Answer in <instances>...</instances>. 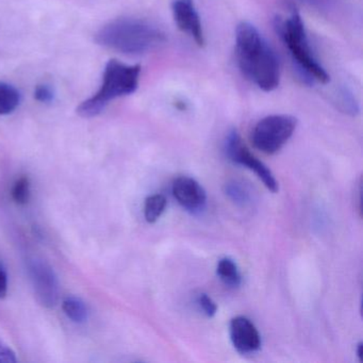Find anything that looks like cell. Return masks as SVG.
Wrapping results in <instances>:
<instances>
[{
    "label": "cell",
    "instance_id": "cell-10",
    "mask_svg": "<svg viewBox=\"0 0 363 363\" xmlns=\"http://www.w3.org/2000/svg\"><path fill=\"white\" fill-rule=\"evenodd\" d=\"M229 333L233 347L242 354H252L261 347V337L254 323L245 316L233 318Z\"/></svg>",
    "mask_w": 363,
    "mask_h": 363
},
{
    "label": "cell",
    "instance_id": "cell-4",
    "mask_svg": "<svg viewBox=\"0 0 363 363\" xmlns=\"http://www.w3.org/2000/svg\"><path fill=\"white\" fill-rule=\"evenodd\" d=\"M275 28L290 50L297 67L308 76V79L316 80L320 84H327L329 76L324 67L318 62L308 42L305 26L298 12L293 10L286 20L277 18Z\"/></svg>",
    "mask_w": 363,
    "mask_h": 363
},
{
    "label": "cell",
    "instance_id": "cell-6",
    "mask_svg": "<svg viewBox=\"0 0 363 363\" xmlns=\"http://www.w3.org/2000/svg\"><path fill=\"white\" fill-rule=\"evenodd\" d=\"M225 152H226L227 158L231 162L247 167L258 176L259 179L263 182L267 190L273 193L277 192L278 182L275 176L262 161L257 159L248 150L237 130H231L227 135Z\"/></svg>",
    "mask_w": 363,
    "mask_h": 363
},
{
    "label": "cell",
    "instance_id": "cell-20",
    "mask_svg": "<svg viewBox=\"0 0 363 363\" xmlns=\"http://www.w3.org/2000/svg\"><path fill=\"white\" fill-rule=\"evenodd\" d=\"M8 293V275L3 263L0 262V299L5 298Z\"/></svg>",
    "mask_w": 363,
    "mask_h": 363
},
{
    "label": "cell",
    "instance_id": "cell-8",
    "mask_svg": "<svg viewBox=\"0 0 363 363\" xmlns=\"http://www.w3.org/2000/svg\"><path fill=\"white\" fill-rule=\"evenodd\" d=\"M172 12L176 25L182 33L190 35L197 45L203 46L205 37H203V26L201 18L193 0H173L172 3Z\"/></svg>",
    "mask_w": 363,
    "mask_h": 363
},
{
    "label": "cell",
    "instance_id": "cell-2",
    "mask_svg": "<svg viewBox=\"0 0 363 363\" xmlns=\"http://www.w3.org/2000/svg\"><path fill=\"white\" fill-rule=\"evenodd\" d=\"M167 37L158 27L139 18H118L101 27L95 42L128 56L147 54L165 43Z\"/></svg>",
    "mask_w": 363,
    "mask_h": 363
},
{
    "label": "cell",
    "instance_id": "cell-7",
    "mask_svg": "<svg viewBox=\"0 0 363 363\" xmlns=\"http://www.w3.org/2000/svg\"><path fill=\"white\" fill-rule=\"evenodd\" d=\"M28 271L38 301L44 307H55L59 301V282L54 269L44 261L33 259Z\"/></svg>",
    "mask_w": 363,
    "mask_h": 363
},
{
    "label": "cell",
    "instance_id": "cell-18",
    "mask_svg": "<svg viewBox=\"0 0 363 363\" xmlns=\"http://www.w3.org/2000/svg\"><path fill=\"white\" fill-rule=\"evenodd\" d=\"M35 99L39 103L50 104L55 99V91L48 84H40L35 88Z\"/></svg>",
    "mask_w": 363,
    "mask_h": 363
},
{
    "label": "cell",
    "instance_id": "cell-14",
    "mask_svg": "<svg viewBox=\"0 0 363 363\" xmlns=\"http://www.w3.org/2000/svg\"><path fill=\"white\" fill-rule=\"evenodd\" d=\"M167 201L164 195H150L144 203V216L148 223H156L167 208Z\"/></svg>",
    "mask_w": 363,
    "mask_h": 363
},
{
    "label": "cell",
    "instance_id": "cell-15",
    "mask_svg": "<svg viewBox=\"0 0 363 363\" xmlns=\"http://www.w3.org/2000/svg\"><path fill=\"white\" fill-rule=\"evenodd\" d=\"M225 192L227 196L240 206H245L246 203H250V192L246 190L243 184L238 182H231L226 184L225 186Z\"/></svg>",
    "mask_w": 363,
    "mask_h": 363
},
{
    "label": "cell",
    "instance_id": "cell-12",
    "mask_svg": "<svg viewBox=\"0 0 363 363\" xmlns=\"http://www.w3.org/2000/svg\"><path fill=\"white\" fill-rule=\"evenodd\" d=\"M216 274L226 286L238 288L241 284V274H240L237 263L233 259L227 258V257L220 259L218 262V267H216Z\"/></svg>",
    "mask_w": 363,
    "mask_h": 363
},
{
    "label": "cell",
    "instance_id": "cell-16",
    "mask_svg": "<svg viewBox=\"0 0 363 363\" xmlns=\"http://www.w3.org/2000/svg\"><path fill=\"white\" fill-rule=\"evenodd\" d=\"M30 197V182L27 177L16 180L12 188V199L18 205H26Z\"/></svg>",
    "mask_w": 363,
    "mask_h": 363
},
{
    "label": "cell",
    "instance_id": "cell-21",
    "mask_svg": "<svg viewBox=\"0 0 363 363\" xmlns=\"http://www.w3.org/2000/svg\"><path fill=\"white\" fill-rule=\"evenodd\" d=\"M357 354H358L359 359L360 361H363V343L360 342V343L357 345Z\"/></svg>",
    "mask_w": 363,
    "mask_h": 363
},
{
    "label": "cell",
    "instance_id": "cell-17",
    "mask_svg": "<svg viewBox=\"0 0 363 363\" xmlns=\"http://www.w3.org/2000/svg\"><path fill=\"white\" fill-rule=\"evenodd\" d=\"M197 303H199L201 309L203 310V313L208 316V318H212V316L216 315V312H218V306L214 303L213 299L209 296V295L206 294V293H201V294L199 295L197 297Z\"/></svg>",
    "mask_w": 363,
    "mask_h": 363
},
{
    "label": "cell",
    "instance_id": "cell-13",
    "mask_svg": "<svg viewBox=\"0 0 363 363\" xmlns=\"http://www.w3.org/2000/svg\"><path fill=\"white\" fill-rule=\"evenodd\" d=\"M62 309L72 322L82 324L88 320L89 310L86 303L79 297L69 296L63 301Z\"/></svg>",
    "mask_w": 363,
    "mask_h": 363
},
{
    "label": "cell",
    "instance_id": "cell-11",
    "mask_svg": "<svg viewBox=\"0 0 363 363\" xmlns=\"http://www.w3.org/2000/svg\"><path fill=\"white\" fill-rule=\"evenodd\" d=\"M21 104V93L7 82H0V116H8L18 109Z\"/></svg>",
    "mask_w": 363,
    "mask_h": 363
},
{
    "label": "cell",
    "instance_id": "cell-5",
    "mask_svg": "<svg viewBox=\"0 0 363 363\" xmlns=\"http://www.w3.org/2000/svg\"><path fill=\"white\" fill-rule=\"evenodd\" d=\"M297 126V120L286 114H274L257 123L252 133L255 147L267 155L279 152L290 140Z\"/></svg>",
    "mask_w": 363,
    "mask_h": 363
},
{
    "label": "cell",
    "instance_id": "cell-1",
    "mask_svg": "<svg viewBox=\"0 0 363 363\" xmlns=\"http://www.w3.org/2000/svg\"><path fill=\"white\" fill-rule=\"evenodd\" d=\"M235 54L242 73L259 89L271 92L280 82L277 55L258 29L243 22L235 33Z\"/></svg>",
    "mask_w": 363,
    "mask_h": 363
},
{
    "label": "cell",
    "instance_id": "cell-19",
    "mask_svg": "<svg viewBox=\"0 0 363 363\" xmlns=\"http://www.w3.org/2000/svg\"><path fill=\"white\" fill-rule=\"evenodd\" d=\"M16 361L18 359H16V352L9 346L0 341V363H16Z\"/></svg>",
    "mask_w": 363,
    "mask_h": 363
},
{
    "label": "cell",
    "instance_id": "cell-9",
    "mask_svg": "<svg viewBox=\"0 0 363 363\" xmlns=\"http://www.w3.org/2000/svg\"><path fill=\"white\" fill-rule=\"evenodd\" d=\"M173 195L186 211L201 213L207 205V194L203 186L191 177H178L173 184Z\"/></svg>",
    "mask_w": 363,
    "mask_h": 363
},
{
    "label": "cell",
    "instance_id": "cell-3",
    "mask_svg": "<svg viewBox=\"0 0 363 363\" xmlns=\"http://www.w3.org/2000/svg\"><path fill=\"white\" fill-rule=\"evenodd\" d=\"M140 65H127L110 60L104 72L103 84L96 94L82 101L77 113L84 118L99 116L114 99L133 94L139 86Z\"/></svg>",
    "mask_w": 363,
    "mask_h": 363
}]
</instances>
